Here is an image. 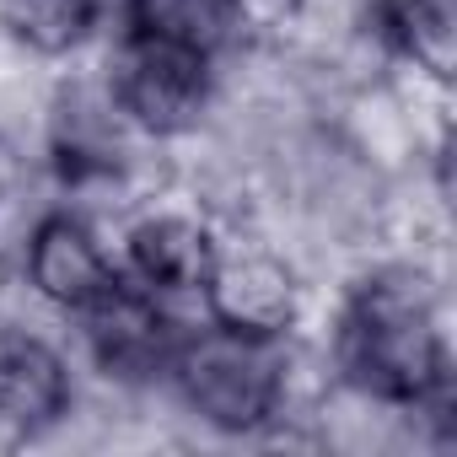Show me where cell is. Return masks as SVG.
Instances as JSON below:
<instances>
[{
  "mask_svg": "<svg viewBox=\"0 0 457 457\" xmlns=\"http://www.w3.org/2000/svg\"><path fill=\"white\" fill-rule=\"evenodd\" d=\"M334 387L393 414L452 403V350L441 328V291L420 259L371 264L339 302L328 334Z\"/></svg>",
  "mask_w": 457,
  "mask_h": 457,
  "instance_id": "obj_1",
  "label": "cell"
},
{
  "mask_svg": "<svg viewBox=\"0 0 457 457\" xmlns=\"http://www.w3.org/2000/svg\"><path fill=\"white\" fill-rule=\"evenodd\" d=\"M162 387L204 430L253 441L291 414L296 350L291 339H275V334H248V328L199 318V323H183Z\"/></svg>",
  "mask_w": 457,
  "mask_h": 457,
  "instance_id": "obj_2",
  "label": "cell"
},
{
  "mask_svg": "<svg viewBox=\"0 0 457 457\" xmlns=\"http://www.w3.org/2000/svg\"><path fill=\"white\" fill-rule=\"evenodd\" d=\"M103 87H108L113 108L124 113V124L156 145L194 140L215 119V103H220L215 65H204L183 49L151 44L140 33H119V44L108 49V65H103Z\"/></svg>",
  "mask_w": 457,
  "mask_h": 457,
  "instance_id": "obj_3",
  "label": "cell"
},
{
  "mask_svg": "<svg viewBox=\"0 0 457 457\" xmlns=\"http://www.w3.org/2000/svg\"><path fill=\"white\" fill-rule=\"evenodd\" d=\"M71 323L81 334V350H87L92 371L108 377L113 387H156L167 377L172 345L183 334L178 307L156 302L151 291H140L124 275H119V286L108 296H97Z\"/></svg>",
  "mask_w": 457,
  "mask_h": 457,
  "instance_id": "obj_4",
  "label": "cell"
},
{
  "mask_svg": "<svg viewBox=\"0 0 457 457\" xmlns=\"http://www.w3.org/2000/svg\"><path fill=\"white\" fill-rule=\"evenodd\" d=\"M220 259V232L215 220L183 204H151L124 226L119 243V270L140 291H151L167 307H199L204 280Z\"/></svg>",
  "mask_w": 457,
  "mask_h": 457,
  "instance_id": "obj_5",
  "label": "cell"
},
{
  "mask_svg": "<svg viewBox=\"0 0 457 457\" xmlns=\"http://www.w3.org/2000/svg\"><path fill=\"white\" fill-rule=\"evenodd\" d=\"M119 253L81 210H44L22 237V286L60 318L87 312L119 286Z\"/></svg>",
  "mask_w": 457,
  "mask_h": 457,
  "instance_id": "obj_6",
  "label": "cell"
},
{
  "mask_svg": "<svg viewBox=\"0 0 457 457\" xmlns=\"http://www.w3.org/2000/svg\"><path fill=\"white\" fill-rule=\"evenodd\" d=\"M302 312H307V286H302V270L280 248H270V243L226 248L220 243V259H215L204 296H199V318L291 339L302 328Z\"/></svg>",
  "mask_w": 457,
  "mask_h": 457,
  "instance_id": "obj_7",
  "label": "cell"
},
{
  "mask_svg": "<svg viewBox=\"0 0 457 457\" xmlns=\"http://www.w3.org/2000/svg\"><path fill=\"white\" fill-rule=\"evenodd\" d=\"M76 414V366L71 355L33 334L0 328V436L38 441Z\"/></svg>",
  "mask_w": 457,
  "mask_h": 457,
  "instance_id": "obj_8",
  "label": "cell"
},
{
  "mask_svg": "<svg viewBox=\"0 0 457 457\" xmlns=\"http://www.w3.org/2000/svg\"><path fill=\"white\" fill-rule=\"evenodd\" d=\"M124 33L183 49L220 71L253 44L259 17L253 0H124Z\"/></svg>",
  "mask_w": 457,
  "mask_h": 457,
  "instance_id": "obj_9",
  "label": "cell"
},
{
  "mask_svg": "<svg viewBox=\"0 0 457 457\" xmlns=\"http://www.w3.org/2000/svg\"><path fill=\"white\" fill-rule=\"evenodd\" d=\"M361 22L371 44L414 81L452 87L457 65V0H366Z\"/></svg>",
  "mask_w": 457,
  "mask_h": 457,
  "instance_id": "obj_10",
  "label": "cell"
},
{
  "mask_svg": "<svg viewBox=\"0 0 457 457\" xmlns=\"http://www.w3.org/2000/svg\"><path fill=\"white\" fill-rule=\"evenodd\" d=\"M97 0H0V38L22 60L60 65L97 38Z\"/></svg>",
  "mask_w": 457,
  "mask_h": 457,
  "instance_id": "obj_11",
  "label": "cell"
}]
</instances>
